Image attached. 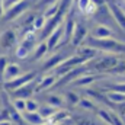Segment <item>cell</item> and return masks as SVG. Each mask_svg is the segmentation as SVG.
Wrapping results in <instances>:
<instances>
[{"label": "cell", "mask_w": 125, "mask_h": 125, "mask_svg": "<svg viewBox=\"0 0 125 125\" xmlns=\"http://www.w3.org/2000/svg\"><path fill=\"white\" fill-rule=\"evenodd\" d=\"M67 47H68V45H65V47H62V48H57V52L51 54L48 58H44V61H42V64H41V67H39L38 71L47 74V71L57 68L62 61H65L67 58H70L71 54H73V51H68Z\"/></svg>", "instance_id": "1"}, {"label": "cell", "mask_w": 125, "mask_h": 125, "mask_svg": "<svg viewBox=\"0 0 125 125\" xmlns=\"http://www.w3.org/2000/svg\"><path fill=\"white\" fill-rule=\"evenodd\" d=\"M121 62V58L118 55H105L100 58H93L92 62H86L87 70H93V73H108L112 68H115Z\"/></svg>", "instance_id": "2"}, {"label": "cell", "mask_w": 125, "mask_h": 125, "mask_svg": "<svg viewBox=\"0 0 125 125\" xmlns=\"http://www.w3.org/2000/svg\"><path fill=\"white\" fill-rule=\"evenodd\" d=\"M31 6H32L31 0H22V1H19L18 4H15V6L6 9V10H4V15H3V18H1L0 21L4 22V23L13 22V21H18L23 13H26V12L29 10Z\"/></svg>", "instance_id": "3"}, {"label": "cell", "mask_w": 125, "mask_h": 125, "mask_svg": "<svg viewBox=\"0 0 125 125\" xmlns=\"http://www.w3.org/2000/svg\"><path fill=\"white\" fill-rule=\"evenodd\" d=\"M38 76H39V71H38V70H31V71H28V73H23L22 76L16 77L15 80L7 82V83H3V90L7 92V93H12V92H15L16 89H19V87H22V86H25V84L33 82Z\"/></svg>", "instance_id": "4"}, {"label": "cell", "mask_w": 125, "mask_h": 125, "mask_svg": "<svg viewBox=\"0 0 125 125\" xmlns=\"http://www.w3.org/2000/svg\"><path fill=\"white\" fill-rule=\"evenodd\" d=\"M19 35L15 29H6L0 33V55H7L10 50L18 47Z\"/></svg>", "instance_id": "5"}, {"label": "cell", "mask_w": 125, "mask_h": 125, "mask_svg": "<svg viewBox=\"0 0 125 125\" xmlns=\"http://www.w3.org/2000/svg\"><path fill=\"white\" fill-rule=\"evenodd\" d=\"M38 77H39V76H38ZM38 77H36L33 82L25 84V86H22V87H19V89H16V90L12 92V93H9L10 99H12V100H13V99H22V100L31 99L32 94H35V89H36V84H38Z\"/></svg>", "instance_id": "6"}, {"label": "cell", "mask_w": 125, "mask_h": 125, "mask_svg": "<svg viewBox=\"0 0 125 125\" xmlns=\"http://www.w3.org/2000/svg\"><path fill=\"white\" fill-rule=\"evenodd\" d=\"M70 118L74 125H106L96 115H87L83 112H74V114L70 112Z\"/></svg>", "instance_id": "7"}, {"label": "cell", "mask_w": 125, "mask_h": 125, "mask_svg": "<svg viewBox=\"0 0 125 125\" xmlns=\"http://www.w3.org/2000/svg\"><path fill=\"white\" fill-rule=\"evenodd\" d=\"M55 82H57V77L54 74L39 76L38 77V84H36V89H35V94H39L42 92H48L50 89H52Z\"/></svg>", "instance_id": "8"}, {"label": "cell", "mask_w": 125, "mask_h": 125, "mask_svg": "<svg viewBox=\"0 0 125 125\" xmlns=\"http://www.w3.org/2000/svg\"><path fill=\"white\" fill-rule=\"evenodd\" d=\"M87 38V28H86V23L83 22H77L76 23V29H74V33H73V38H71V45L74 48L80 47L82 42H84Z\"/></svg>", "instance_id": "9"}, {"label": "cell", "mask_w": 125, "mask_h": 125, "mask_svg": "<svg viewBox=\"0 0 125 125\" xmlns=\"http://www.w3.org/2000/svg\"><path fill=\"white\" fill-rule=\"evenodd\" d=\"M62 31H64V28H62V23H61L55 31H52L51 35L45 39L48 51H52V50H55V48L60 47V44H61V41H62Z\"/></svg>", "instance_id": "10"}, {"label": "cell", "mask_w": 125, "mask_h": 125, "mask_svg": "<svg viewBox=\"0 0 125 125\" xmlns=\"http://www.w3.org/2000/svg\"><path fill=\"white\" fill-rule=\"evenodd\" d=\"M22 74H23V73H22L21 65H19V64H16V62H10V64L7 65V68H6L4 74H3L1 83L12 82V80H15L16 77H19V76H22Z\"/></svg>", "instance_id": "11"}, {"label": "cell", "mask_w": 125, "mask_h": 125, "mask_svg": "<svg viewBox=\"0 0 125 125\" xmlns=\"http://www.w3.org/2000/svg\"><path fill=\"white\" fill-rule=\"evenodd\" d=\"M97 54H99L97 50H94L92 47H87V45H80V47L76 48V55L83 58L86 62H89V60H93Z\"/></svg>", "instance_id": "12"}, {"label": "cell", "mask_w": 125, "mask_h": 125, "mask_svg": "<svg viewBox=\"0 0 125 125\" xmlns=\"http://www.w3.org/2000/svg\"><path fill=\"white\" fill-rule=\"evenodd\" d=\"M92 38L94 39H109L112 38L114 32L111 31L108 26H103V25H94L93 31H92Z\"/></svg>", "instance_id": "13"}, {"label": "cell", "mask_w": 125, "mask_h": 125, "mask_svg": "<svg viewBox=\"0 0 125 125\" xmlns=\"http://www.w3.org/2000/svg\"><path fill=\"white\" fill-rule=\"evenodd\" d=\"M47 52H48V47H47L45 41H44V42H39V44L35 47V50L32 51L31 61L32 62H38V61H41V60H44L45 55H47Z\"/></svg>", "instance_id": "14"}, {"label": "cell", "mask_w": 125, "mask_h": 125, "mask_svg": "<svg viewBox=\"0 0 125 125\" xmlns=\"http://www.w3.org/2000/svg\"><path fill=\"white\" fill-rule=\"evenodd\" d=\"M22 118L26 125H44L45 119L38 114V112H25L22 114Z\"/></svg>", "instance_id": "15"}, {"label": "cell", "mask_w": 125, "mask_h": 125, "mask_svg": "<svg viewBox=\"0 0 125 125\" xmlns=\"http://www.w3.org/2000/svg\"><path fill=\"white\" fill-rule=\"evenodd\" d=\"M100 77L99 76H90V74H83V76H80L77 80H74L73 83H71V86L73 87H84V86H87V84H92V83H94L96 80H99Z\"/></svg>", "instance_id": "16"}, {"label": "cell", "mask_w": 125, "mask_h": 125, "mask_svg": "<svg viewBox=\"0 0 125 125\" xmlns=\"http://www.w3.org/2000/svg\"><path fill=\"white\" fill-rule=\"evenodd\" d=\"M45 103L44 105H48V106H52V108H57V109H62V106H64V99H62V96L57 93H50L45 96Z\"/></svg>", "instance_id": "17"}, {"label": "cell", "mask_w": 125, "mask_h": 125, "mask_svg": "<svg viewBox=\"0 0 125 125\" xmlns=\"http://www.w3.org/2000/svg\"><path fill=\"white\" fill-rule=\"evenodd\" d=\"M106 100L114 103V105H122L125 103V94L121 93V92H115V90H111V92H106Z\"/></svg>", "instance_id": "18"}, {"label": "cell", "mask_w": 125, "mask_h": 125, "mask_svg": "<svg viewBox=\"0 0 125 125\" xmlns=\"http://www.w3.org/2000/svg\"><path fill=\"white\" fill-rule=\"evenodd\" d=\"M77 106L82 108V109H84V111H90V112L93 111L94 114H96V111L99 109V108H96V105H94L93 100H92V99H87V97H80Z\"/></svg>", "instance_id": "19"}, {"label": "cell", "mask_w": 125, "mask_h": 125, "mask_svg": "<svg viewBox=\"0 0 125 125\" xmlns=\"http://www.w3.org/2000/svg\"><path fill=\"white\" fill-rule=\"evenodd\" d=\"M57 111H58L57 108H52V106H48V105H41V106H39V109H38V114H39V115L47 121V119H50V118L57 112Z\"/></svg>", "instance_id": "20"}, {"label": "cell", "mask_w": 125, "mask_h": 125, "mask_svg": "<svg viewBox=\"0 0 125 125\" xmlns=\"http://www.w3.org/2000/svg\"><path fill=\"white\" fill-rule=\"evenodd\" d=\"M45 23H47V19H45V16L42 15V13H39V15H36L35 16V19H33V22H32V28H33V31H42L44 29V26H45Z\"/></svg>", "instance_id": "21"}, {"label": "cell", "mask_w": 125, "mask_h": 125, "mask_svg": "<svg viewBox=\"0 0 125 125\" xmlns=\"http://www.w3.org/2000/svg\"><path fill=\"white\" fill-rule=\"evenodd\" d=\"M62 99H64V102H67L70 106H76V105L79 103V100H80V96L76 93V92H73V90H68V92H65V96H64Z\"/></svg>", "instance_id": "22"}, {"label": "cell", "mask_w": 125, "mask_h": 125, "mask_svg": "<svg viewBox=\"0 0 125 125\" xmlns=\"http://www.w3.org/2000/svg\"><path fill=\"white\" fill-rule=\"evenodd\" d=\"M12 100V99H10ZM12 106H13V109L16 111V112H19V114H25V111H26V100H22V99H13L12 100Z\"/></svg>", "instance_id": "23"}, {"label": "cell", "mask_w": 125, "mask_h": 125, "mask_svg": "<svg viewBox=\"0 0 125 125\" xmlns=\"http://www.w3.org/2000/svg\"><path fill=\"white\" fill-rule=\"evenodd\" d=\"M39 102L36 99H28L26 100V111L25 112H38L39 109Z\"/></svg>", "instance_id": "24"}, {"label": "cell", "mask_w": 125, "mask_h": 125, "mask_svg": "<svg viewBox=\"0 0 125 125\" xmlns=\"http://www.w3.org/2000/svg\"><path fill=\"white\" fill-rule=\"evenodd\" d=\"M9 57L7 55H0V83H1V79H3V74L9 65Z\"/></svg>", "instance_id": "25"}, {"label": "cell", "mask_w": 125, "mask_h": 125, "mask_svg": "<svg viewBox=\"0 0 125 125\" xmlns=\"http://www.w3.org/2000/svg\"><path fill=\"white\" fill-rule=\"evenodd\" d=\"M111 121H112V125H124L122 118H121L119 114L115 112V111H111Z\"/></svg>", "instance_id": "26"}, {"label": "cell", "mask_w": 125, "mask_h": 125, "mask_svg": "<svg viewBox=\"0 0 125 125\" xmlns=\"http://www.w3.org/2000/svg\"><path fill=\"white\" fill-rule=\"evenodd\" d=\"M19 1H22V0H3L4 10H6V9H9V7H12V6H15V4H18Z\"/></svg>", "instance_id": "27"}, {"label": "cell", "mask_w": 125, "mask_h": 125, "mask_svg": "<svg viewBox=\"0 0 125 125\" xmlns=\"http://www.w3.org/2000/svg\"><path fill=\"white\" fill-rule=\"evenodd\" d=\"M112 90H115V92H121V93L125 94V83H118V84H115V86L112 87Z\"/></svg>", "instance_id": "28"}, {"label": "cell", "mask_w": 125, "mask_h": 125, "mask_svg": "<svg viewBox=\"0 0 125 125\" xmlns=\"http://www.w3.org/2000/svg\"><path fill=\"white\" fill-rule=\"evenodd\" d=\"M4 15V6H3V0H0V19L3 18Z\"/></svg>", "instance_id": "29"}]
</instances>
